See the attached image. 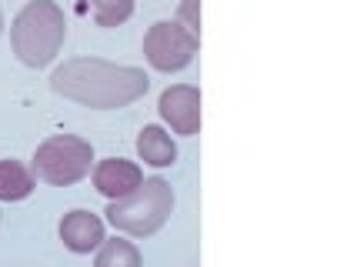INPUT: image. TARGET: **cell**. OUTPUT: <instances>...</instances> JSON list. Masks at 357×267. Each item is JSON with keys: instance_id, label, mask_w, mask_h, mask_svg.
Returning a JSON list of instances; mask_svg holds the SVG:
<instances>
[{"instance_id": "277c9868", "label": "cell", "mask_w": 357, "mask_h": 267, "mask_svg": "<svg viewBox=\"0 0 357 267\" xmlns=\"http://www.w3.org/2000/svg\"><path fill=\"white\" fill-rule=\"evenodd\" d=\"M33 177L47 181L54 188H67L84 181L93 167V147L84 137H70V134H57L47 137L37 151H33Z\"/></svg>"}, {"instance_id": "8fae6325", "label": "cell", "mask_w": 357, "mask_h": 267, "mask_svg": "<svg viewBox=\"0 0 357 267\" xmlns=\"http://www.w3.org/2000/svg\"><path fill=\"white\" fill-rule=\"evenodd\" d=\"M93 267H140V251L130 241H121V237L107 241V237H104V244L97 247Z\"/></svg>"}, {"instance_id": "4fadbf2b", "label": "cell", "mask_w": 357, "mask_h": 267, "mask_svg": "<svg viewBox=\"0 0 357 267\" xmlns=\"http://www.w3.org/2000/svg\"><path fill=\"white\" fill-rule=\"evenodd\" d=\"M177 24H181L187 33L201 37V0H184L181 10H177Z\"/></svg>"}, {"instance_id": "7a4b0ae2", "label": "cell", "mask_w": 357, "mask_h": 267, "mask_svg": "<svg viewBox=\"0 0 357 267\" xmlns=\"http://www.w3.org/2000/svg\"><path fill=\"white\" fill-rule=\"evenodd\" d=\"M67 20L54 0H31L10 24V44L20 63L47 67L63 47Z\"/></svg>"}, {"instance_id": "7c38bea8", "label": "cell", "mask_w": 357, "mask_h": 267, "mask_svg": "<svg viewBox=\"0 0 357 267\" xmlns=\"http://www.w3.org/2000/svg\"><path fill=\"white\" fill-rule=\"evenodd\" d=\"M93 7V20L100 27H117L124 24L127 17L134 14V0H91Z\"/></svg>"}, {"instance_id": "6da1fadb", "label": "cell", "mask_w": 357, "mask_h": 267, "mask_svg": "<svg viewBox=\"0 0 357 267\" xmlns=\"http://www.w3.org/2000/svg\"><path fill=\"white\" fill-rule=\"evenodd\" d=\"M151 80L140 67H124L100 57H74L50 74V91L93 110L127 107L147 94Z\"/></svg>"}, {"instance_id": "8992f818", "label": "cell", "mask_w": 357, "mask_h": 267, "mask_svg": "<svg viewBox=\"0 0 357 267\" xmlns=\"http://www.w3.org/2000/svg\"><path fill=\"white\" fill-rule=\"evenodd\" d=\"M160 117L171 124L174 134L194 137L201 130V91L190 84H174L160 94Z\"/></svg>"}, {"instance_id": "9c48e42d", "label": "cell", "mask_w": 357, "mask_h": 267, "mask_svg": "<svg viewBox=\"0 0 357 267\" xmlns=\"http://www.w3.org/2000/svg\"><path fill=\"white\" fill-rule=\"evenodd\" d=\"M137 154L140 160H147L151 167H171L177 160V144L171 141V134L164 127L147 124L137 137Z\"/></svg>"}, {"instance_id": "3957f363", "label": "cell", "mask_w": 357, "mask_h": 267, "mask_svg": "<svg viewBox=\"0 0 357 267\" xmlns=\"http://www.w3.org/2000/svg\"><path fill=\"white\" fill-rule=\"evenodd\" d=\"M174 211V190L164 177H147L134 194L107 204V220L130 237L157 234Z\"/></svg>"}, {"instance_id": "52a82bcc", "label": "cell", "mask_w": 357, "mask_h": 267, "mask_svg": "<svg viewBox=\"0 0 357 267\" xmlns=\"http://www.w3.org/2000/svg\"><path fill=\"white\" fill-rule=\"evenodd\" d=\"M140 184H144V174H140V167L130 164V160L107 158L93 167V188L100 190L107 201H121L127 194H134Z\"/></svg>"}, {"instance_id": "ba28073f", "label": "cell", "mask_w": 357, "mask_h": 267, "mask_svg": "<svg viewBox=\"0 0 357 267\" xmlns=\"http://www.w3.org/2000/svg\"><path fill=\"white\" fill-rule=\"evenodd\" d=\"M61 241L67 251L91 254L104 244V220L91 211H70L61 220Z\"/></svg>"}, {"instance_id": "30bf717a", "label": "cell", "mask_w": 357, "mask_h": 267, "mask_svg": "<svg viewBox=\"0 0 357 267\" xmlns=\"http://www.w3.org/2000/svg\"><path fill=\"white\" fill-rule=\"evenodd\" d=\"M33 174L17 160H0V201H24L33 194Z\"/></svg>"}, {"instance_id": "5b68a950", "label": "cell", "mask_w": 357, "mask_h": 267, "mask_svg": "<svg viewBox=\"0 0 357 267\" xmlns=\"http://www.w3.org/2000/svg\"><path fill=\"white\" fill-rule=\"evenodd\" d=\"M197 54V37L187 33L177 20H157L144 37V57L154 70H184Z\"/></svg>"}, {"instance_id": "5bb4252c", "label": "cell", "mask_w": 357, "mask_h": 267, "mask_svg": "<svg viewBox=\"0 0 357 267\" xmlns=\"http://www.w3.org/2000/svg\"><path fill=\"white\" fill-rule=\"evenodd\" d=\"M0 31H3V10H0Z\"/></svg>"}]
</instances>
